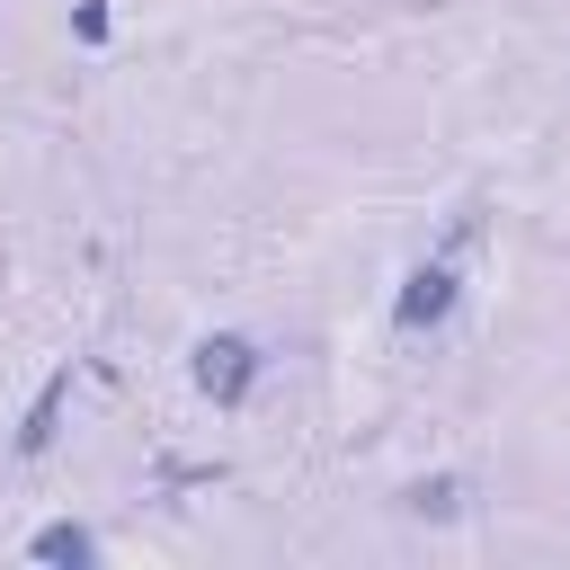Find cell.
<instances>
[{
	"label": "cell",
	"mask_w": 570,
	"mask_h": 570,
	"mask_svg": "<svg viewBox=\"0 0 570 570\" xmlns=\"http://www.w3.org/2000/svg\"><path fill=\"white\" fill-rule=\"evenodd\" d=\"M258 338H240V330H214V338H196V392L214 401V410H232V401H249V383H258Z\"/></svg>",
	"instance_id": "cell-1"
},
{
	"label": "cell",
	"mask_w": 570,
	"mask_h": 570,
	"mask_svg": "<svg viewBox=\"0 0 570 570\" xmlns=\"http://www.w3.org/2000/svg\"><path fill=\"white\" fill-rule=\"evenodd\" d=\"M392 321H401V330H436V321H454V267H419V276L401 285Z\"/></svg>",
	"instance_id": "cell-2"
},
{
	"label": "cell",
	"mask_w": 570,
	"mask_h": 570,
	"mask_svg": "<svg viewBox=\"0 0 570 570\" xmlns=\"http://www.w3.org/2000/svg\"><path fill=\"white\" fill-rule=\"evenodd\" d=\"M62 401H71V365L36 392V410H27V428H18V454H45V436H53V419H62Z\"/></svg>",
	"instance_id": "cell-3"
},
{
	"label": "cell",
	"mask_w": 570,
	"mask_h": 570,
	"mask_svg": "<svg viewBox=\"0 0 570 570\" xmlns=\"http://www.w3.org/2000/svg\"><path fill=\"white\" fill-rule=\"evenodd\" d=\"M27 552H36V561H89V552H98V543H89V534H80V525H45V534H36V543H27Z\"/></svg>",
	"instance_id": "cell-4"
},
{
	"label": "cell",
	"mask_w": 570,
	"mask_h": 570,
	"mask_svg": "<svg viewBox=\"0 0 570 570\" xmlns=\"http://www.w3.org/2000/svg\"><path fill=\"white\" fill-rule=\"evenodd\" d=\"M71 36H80V45H107V0H80V9H71Z\"/></svg>",
	"instance_id": "cell-5"
},
{
	"label": "cell",
	"mask_w": 570,
	"mask_h": 570,
	"mask_svg": "<svg viewBox=\"0 0 570 570\" xmlns=\"http://www.w3.org/2000/svg\"><path fill=\"white\" fill-rule=\"evenodd\" d=\"M410 508H419V517H454V481H419Z\"/></svg>",
	"instance_id": "cell-6"
}]
</instances>
